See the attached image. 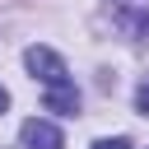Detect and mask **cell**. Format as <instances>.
Instances as JSON below:
<instances>
[{"label": "cell", "instance_id": "1", "mask_svg": "<svg viewBox=\"0 0 149 149\" xmlns=\"http://www.w3.org/2000/svg\"><path fill=\"white\" fill-rule=\"evenodd\" d=\"M23 61H28V70L47 84V88H56V84H70V70H65V61L51 51V47H28L23 51Z\"/></svg>", "mask_w": 149, "mask_h": 149}, {"label": "cell", "instance_id": "2", "mask_svg": "<svg viewBox=\"0 0 149 149\" xmlns=\"http://www.w3.org/2000/svg\"><path fill=\"white\" fill-rule=\"evenodd\" d=\"M112 19L121 33L140 37V42L149 37V0H112Z\"/></svg>", "mask_w": 149, "mask_h": 149}, {"label": "cell", "instance_id": "3", "mask_svg": "<svg viewBox=\"0 0 149 149\" xmlns=\"http://www.w3.org/2000/svg\"><path fill=\"white\" fill-rule=\"evenodd\" d=\"M19 140H23V149H65V135L51 126V121H23V130H19Z\"/></svg>", "mask_w": 149, "mask_h": 149}, {"label": "cell", "instance_id": "4", "mask_svg": "<svg viewBox=\"0 0 149 149\" xmlns=\"http://www.w3.org/2000/svg\"><path fill=\"white\" fill-rule=\"evenodd\" d=\"M47 112L74 116V112H79V88H74V84H56V88H47Z\"/></svg>", "mask_w": 149, "mask_h": 149}, {"label": "cell", "instance_id": "5", "mask_svg": "<svg viewBox=\"0 0 149 149\" xmlns=\"http://www.w3.org/2000/svg\"><path fill=\"white\" fill-rule=\"evenodd\" d=\"M135 112H144V116H149V79L135 88Z\"/></svg>", "mask_w": 149, "mask_h": 149}, {"label": "cell", "instance_id": "6", "mask_svg": "<svg viewBox=\"0 0 149 149\" xmlns=\"http://www.w3.org/2000/svg\"><path fill=\"white\" fill-rule=\"evenodd\" d=\"M93 149H130V144H126V140H98Z\"/></svg>", "mask_w": 149, "mask_h": 149}, {"label": "cell", "instance_id": "7", "mask_svg": "<svg viewBox=\"0 0 149 149\" xmlns=\"http://www.w3.org/2000/svg\"><path fill=\"white\" fill-rule=\"evenodd\" d=\"M5 107H9V93H5V88H0V112H5Z\"/></svg>", "mask_w": 149, "mask_h": 149}]
</instances>
